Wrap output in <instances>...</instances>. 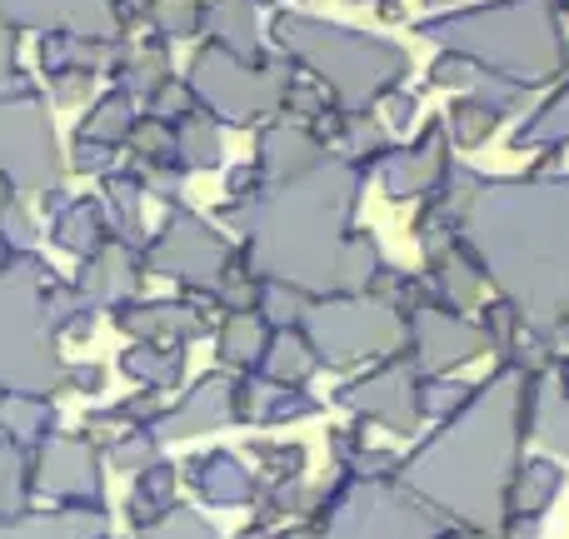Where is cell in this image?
<instances>
[{
	"mask_svg": "<svg viewBox=\"0 0 569 539\" xmlns=\"http://www.w3.org/2000/svg\"><path fill=\"white\" fill-rule=\"evenodd\" d=\"M470 539H475V535H470Z\"/></svg>",
	"mask_w": 569,
	"mask_h": 539,
	"instance_id": "cell-4",
	"label": "cell"
},
{
	"mask_svg": "<svg viewBox=\"0 0 569 539\" xmlns=\"http://www.w3.org/2000/svg\"><path fill=\"white\" fill-rule=\"evenodd\" d=\"M325 539H435V520L395 490H360L330 520Z\"/></svg>",
	"mask_w": 569,
	"mask_h": 539,
	"instance_id": "cell-1",
	"label": "cell"
},
{
	"mask_svg": "<svg viewBox=\"0 0 569 539\" xmlns=\"http://www.w3.org/2000/svg\"><path fill=\"white\" fill-rule=\"evenodd\" d=\"M150 539H216L196 515H170L166 525H150Z\"/></svg>",
	"mask_w": 569,
	"mask_h": 539,
	"instance_id": "cell-3",
	"label": "cell"
},
{
	"mask_svg": "<svg viewBox=\"0 0 569 539\" xmlns=\"http://www.w3.org/2000/svg\"><path fill=\"white\" fill-rule=\"evenodd\" d=\"M100 530H106V515H96V510H60V515L0 520V539H96Z\"/></svg>",
	"mask_w": 569,
	"mask_h": 539,
	"instance_id": "cell-2",
	"label": "cell"
}]
</instances>
